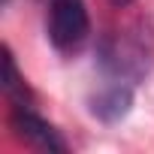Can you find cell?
Wrapping results in <instances>:
<instances>
[{"instance_id":"cell-1","label":"cell","mask_w":154,"mask_h":154,"mask_svg":"<svg viewBox=\"0 0 154 154\" xmlns=\"http://www.w3.org/2000/svg\"><path fill=\"white\" fill-rule=\"evenodd\" d=\"M91 36V15L85 0H51L48 39L57 51H79Z\"/></svg>"},{"instance_id":"cell-2","label":"cell","mask_w":154,"mask_h":154,"mask_svg":"<svg viewBox=\"0 0 154 154\" xmlns=\"http://www.w3.org/2000/svg\"><path fill=\"white\" fill-rule=\"evenodd\" d=\"M9 124H12V133L21 142H27V145H33L39 151H57V154L66 151V142L60 139V133L48 121H42L30 106H12Z\"/></svg>"},{"instance_id":"cell-3","label":"cell","mask_w":154,"mask_h":154,"mask_svg":"<svg viewBox=\"0 0 154 154\" xmlns=\"http://www.w3.org/2000/svg\"><path fill=\"white\" fill-rule=\"evenodd\" d=\"M133 106V88L127 82H112L106 85L94 100H91V112L103 121V124H115L121 121Z\"/></svg>"},{"instance_id":"cell-4","label":"cell","mask_w":154,"mask_h":154,"mask_svg":"<svg viewBox=\"0 0 154 154\" xmlns=\"http://www.w3.org/2000/svg\"><path fill=\"white\" fill-rule=\"evenodd\" d=\"M3 91L12 100V106H30V91L24 85V75L15 66V57L9 48H3Z\"/></svg>"},{"instance_id":"cell-5","label":"cell","mask_w":154,"mask_h":154,"mask_svg":"<svg viewBox=\"0 0 154 154\" xmlns=\"http://www.w3.org/2000/svg\"><path fill=\"white\" fill-rule=\"evenodd\" d=\"M109 3H112V6H121V9H124V6H130V3H133V0H109Z\"/></svg>"},{"instance_id":"cell-6","label":"cell","mask_w":154,"mask_h":154,"mask_svg":"<svg viewBox=\"0 0 154 154\" xmlns=\"http://www.w3.org/2000/svg\"><path fill=\"white\" fill-rule=\"evenodd\" d=\"M3 3H9V0H3Z\"/></svg>"}]
</instances>
